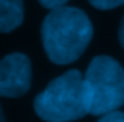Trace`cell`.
Segmentation results:
<instances>
[{"label":"cell","instance_id":"obj_10","mask_svg":"<svg viewBox=\"0 0 124 122\" xmlns=\"http://www.w3.org/2000/svg\"><path fill=\"white\" fill-rule=\"evenodd\" d=\"M0 122H6L5 116H3V111H2V107H0Z\"/></svg>","mask_w":124,"mask_h":122},{"label":"cell","instance_id":"obj_4","mask_svg":"<svg viewBox=\"0 0 124 122\" xmlns=\"http://www.w3.org/2000/svg\"><path fill=\"white\" fill-rule=\"evenodd\" d=\"M31 86V63L21 52L8 53L0 60V95L21 97Z\"/></svg>","mask_w":124,"mask_h":122},{"label":"cell","instance_id":"obj_2","mask_svg":"<svg viewBox=\"0 0 124 122\" xmlns=\"http://www.w3.org/2000/svg\"><path fill=\"white\" fill-rule=\"evenodd\" d=\"M35 113L46 122L79 121L88 114L83 95V75L69 69L54 78L35 97Z\"/></svg>","mask_w":124,"mask_h":122},{"label":"cell","instance_id":"obj_1","mask_svg":"<svg viewBox=\"0 0 124 122\" xmlns=\"http://www.w3.org/2000/svg\"><path fill=\"white\" fill-rule=\"evenodd\" d=\"M42 47L55 64H71L83 55L93 39V24L76 6H58L49 11L41 25Z\"/></svg>","mask_w":124,"mask_h":122},{"label":"cell","instance_id":"obj_9","mask_svg":"<svg viewBox=\"0 0 124 122\" xmlns=\"http://www.w3.org/2000/svg\"><path fill=\"white\" fill-rule=\"evenodd\" d=\"M118 39H119V44H121V47L124 49V16H123L121 22H119V28H118Z\"/></svg>","mask_w":124,"mask_h":122},{"label":"cell","instance_id":"obj_6","mask_svg":"<svg viewBox=\"0 0 124 122\" xmlns=\"http://www.w3.org/2000/svg\"><path fill=\"white\" fill-rule=\"evenodd\" d=\"M90 5L96 9H102V11H107V9H113L118 8V6L124 5V0H88Z\"/></svg>","mask_w":124,"mask_h":122},{"label":"cell","instance_id":"obj_7","mask_svg":"<svg viewBox=\"0 0 124 122\" xmlns=\"http://www.w3.org/2000/svg\"><path fill=\"white\" fill-rule=\"evenodd\" d=\"M97 122H124V113L123 111H112V113H107L104 116H101V119Z\"/></svg>","mask_w":124,"mask_h":122},{"label":"cell","instance_id":"obj_5","mask_svg":"<svg viewBox=\"0 0 124 122\" xmlns=\"http://www.w3.org/2000/svg\"><path fill=\"white\" fill-rule=\"evenodd\" d=\"M24 22V0H0V33H9Z\"/></svg>","mask_w":124,"mask_h":122},{"label":"cell","instance_id":"obj_3","mask_svg":"<svg viewBox=\"0 0 124 122\" xmlns=\"http://www.w3.org/2000/svg\"><path fill=\"white\" fill-rule=\"evenodd\" d=\"M83 95L86 111L104 116L124 105V69L115 58L97 55L83 75Z\"/></svg>","mask_w":124,"mask_h":122},{"label":"cell","instance_id":"obj_8","mask_svg":"<svg viewBox=\"0 0 124 122\" xmlns=\"http://www.w3.org/2000/svg\"><path fill=\"white\" fill-rule=\"evenodd\" d=\"M44 8L47 9H54V8H58V6H64L69 0H38Z\"/></svg>","mask_w":124,"mask_h":122}]
</instances>
